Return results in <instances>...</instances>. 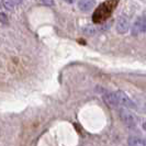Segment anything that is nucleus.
<instances>
[{
	"instance_id": "obj_6",
	"label": "nucleus",
	"mask_w": 146,
	"mask_h": 146,
	"mask_svg": "<svg viewBox=\"0 0 146 146\" xmlns=\"http://www.w3.org/2000/svg\"><path fill=\"white\" fill-rule=\"evenodd\" d=\"M102 98H103V100H104V102L107 103L109 107H111V108H117V106H119L114 92L106 91V92H103Z\"/></svg>"
},
{
	"instance_id": "obj_12",
	"label": "nucleus",
	"mask_w": 146,
	"mask_h": 146,
	"mask_svg": "<svg viewBox=\"0 0 146 146\" xmlns=\"http://www.w3.org/2000/svg\"><path fill=\"white\" fill-rule=\"evenodd\" d=\"M0 22L1 23H8V17L3 12H0Z\"/></svg>"
},
{
	"instance_id": "obj_3",
	"label": "nucleus",
	"mask_w": 146,
	"mask_h": 146,
	"mask_svg": "<svg viewBox=\"0 0 146 146\" xmlns=\"http://www.w3.org/2000/svg\"><path fill=\"white\" fill-rule=\"evenodd\" d=\"M119 113H120V117H121L122 122L129 129H133V127L136 126V119H135V117L132 114L130 111H127V110L125 109H121Z\"/></svg>"
},
{
	"instance_id": "obj_13",
	"label": "nucleus",
	"mask_w": 146,
	"mask_h": 146,
	"mask_svg": "<svg viewBox=\"0 0 146 146\" xmlns=\"http://www.w3.org/2000/svg\"><path fill=\"white\" fill-rule=\"evenodd\" d=\"M64 1H66L67 3H74L75 2V0H64Z\"/></svg>"
},
{
	"instance_id": "obj_1",
	"label": "nucleus",
	"mask_w": 146,
	"mask_h": 146,
	"mask_svg": "<svg viewBox=\"0 0 146 146\" xmlns=\"http://www.w3.org/2000/svg\"><path fill=\"white\" fill-rule=\"evenodd\" d=\"M117 0H107L97 8L92 15V21L95 24L104 23L112 15L113 10L117 6Z\"/></svg>"
},
{
	"instance_id": "obj_8",
	"label": "nucleus",
	"mask_w": 146,
	"mask_h": 146,
	"mask_svg": "<svg viewBox=\"0 0 146 146\" xmlns=\"http://www.w3.org/2000/svg\"><path fill=\"white\" fill-rule=\"evenodd\" d=\"M127 144L129 146H146V142L139 136H130L127 139Z\"/></svg>"
},
{
	"instance_id": "obj_11",
	"label": "nucleus",
	"mask_w": 146,
	"mask_h": 146,
	"mask_svg": "<svg viewBox=\"0 0 146 146\" xmlns=\"http://www.w3.org/2000/svg\"><path fill=\"white\" fill-rule=\"evenodd\" d=\"M40 1H41V3L44 5V6H48V7L54 6V0H40Z\"/></svg>"
},
{
	"instance_id": "obj_4",
	"label": "nucleus",
	"mask_w": 146,
	"mask_h": 146,
	"mask_svg": "<svg viewBox=\"0 0 146 146\" xmlns=\"http://www.w3.org/2000/svg\"><path fill=\"white\" fill-rule=\"evenodd\" d=\"M115 30L120 34L126 33L130 30V22H129V20L124 17H120L117 20V23H115Z\"/></svg>"
},
{
	"instance_id": "obj_5",
	"label": "nucleus",
	"mask_w": 146,
	"mask_h": 146,
	"mask_svg": "<svg viewBox=\"0 0 146 146\" xmlns=\"http://www.w3.org/2000/svg\"><path fill=\"white\" fill-rule=\"evenodd\" d=\"M146 30V24H145V20L142 18V19H137L135 23L133 24L131 29V32L133 35H139L141 33L145 32Z\"/></svg>"
},
{
	"instance_id": "obj_7",
	"label": "nucleus",
	"mask_w": 146,
	"mask_h": 146,
	"mask_svg": "<svg viewBox=\"0 0 146 146\" xmlns=\"http://www.w3.org/2000/svg\"><path fill=\"white\" fill-rule=\"evenodd\" d=\"M96 0H78V8L82 12H88L95 7Z\"/></svg>"
},
{
	"instance_id": "obj_2",
	"label": "nucleus",
	"mask_w": 146,
	"mask_h": 146,
	"mask_svg": "<svg viewBox=\"0 0 146 146\" xmlns=\"http://www.w3.org/2000/svg\"><path fill=\"white\" fill-rule=\"evenodd\" d=\"M114 95H115V98H117L119 106H122V107L127 108V109H130V110L136 109V104L133 102L132 99H130L123 91L117 90V91L114 92Z\"/></svg>"
},
{
	"instance_id": "obj_10",
	"label": "nucleus",
	"mask_w": 146,
	"mask_h": 146,
	"mask_svg": "<svg viewBox=\"0 0 146 146\" xmlns=\"http://www.w3.org/2000/svg\"><path fill=\"white\" fill-rule=\"evenodd\" d=\"M2 6L8 11H13L15 10V2L12 0H2Z\"/></svg>"
},
{
	"instance_id": "obj_9",
	"label": "nucleus",
	"mask_w": 146,
	"mask_h": 146,
	"mask_svg": "<svg viewBox=\"0 0 146 146\" xmlns=\"http://www.w3.org/2000/svg\"><path fill=\"white\" fill-rule=\"evenodd\" d=\"M82 31H84V33H85L86 35H95L96 33L98 32V29H97V27H96V25L90 24V25L85 27Z\"/></svg>"
}]
</instances>
